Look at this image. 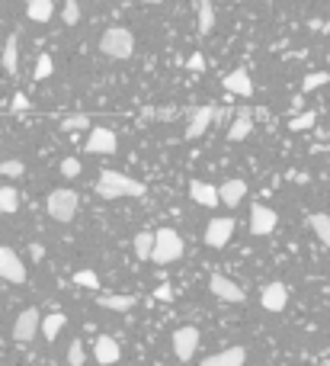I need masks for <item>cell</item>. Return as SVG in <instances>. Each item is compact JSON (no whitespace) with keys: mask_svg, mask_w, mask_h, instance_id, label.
Listing matches in <instances>:
<instances>
[{"mask_svg":"<svg viewBox=\"0 0 330 366\" xmlns=\"http://www.w3.org/2000/svg\"><path fill=\"white\" fill-rule=\"evenodd\" d=\"M93 357H96V363H100V366L119 363V357H122L119 340L110 338V334H100V338H96V344H93Z\"/></svg>","mask_w":330,"mask_h":366,"instance_id":"cell-12","label":"cell"},{"mask_svg":"<svg viewBox=\"0 0 330 366\" xmlns=\"http://www.w3.org/2000/svg\"><path fill=\"white\" fill-rule=\"evenodd\" d=\"M308 225H311V232L324 241V247L330 251V216L327 212H314L311 218H308Z\"/></svg>","mask_w":330,"mask_h":366,"instance_id":"cell-23","label":"cell"},{"mask_svg":"<svg viewBox=\"0 0 330 366\" xmlns=\"http://www.w3.org/2000/svg\"><path fill=\"white\" fill-rule=\"evenodd\" d=\"M61 19H65V26H77V23H81V3H77V0H65Z\"/></svg>","mask_w":330,"mask_h":366,"instance_id":"cell-28","label":"cell"},{"mask_svg":"<svg viewBox=\"0 0 330 366\" xmlns=\"http://www.w3.org/2000/svg\"><path fill=\"white\" fill-rule=\"evenodd\" d=\"M39 325H42V318H39L36 309L19 312V318L13 321V338H17L19 344H29V340L39 334Z\"/></svg>","mask_w":330,"mask_h":366,"instance_id":"cell-8","label":"cell"},{"mask_svg":"<svg viewBox=\"0 0 330 366\" xmlns=\"http://www.w3.org/2000/svg\"><path fill=\"white\" fill-rule=\"evenodd\" d=\"M141 119H154V106H145V110H141Z\"/></svg>","mask_w":330,"mask_h":366,"instance_id":"cell-41","label":"cell"},{"mask_svg":"<svg viewBox=\"0 0 330 366\" xmlns=\"http://www.w3.org/2000/svg\"><path fill=\"white\" fill-rule=\"evenodd\" d=\"M254 132V122H250V110H240L234 116V122L228 125V141H244Z\"/></svg>","mask_w":330,"mask_h":366,"instance_id":"cell-19","label":"cell"},{"mask_svg":"<svg viewBox=\"0 0 330 366\" xmlns=\"http://www.w3.org/2000/svg\"><path fill=\"white\" fill-rule=\"evenodd\" d=\"M215 29V7L212 0H199V36H209Z\"/></svg>","mask_w":330,"mask_h":366,"instance_id":"cell-25","label":"cell"},{"mask_svg":"<svg viewBox=\"0 0 330 366\" xmlns=\"http://www.w3.org/2000/svg\"><path fill=\"white\" fill-rule=\"evenodd\" d=\"M26 164L19 158H10V161H0V177H23Z\"/></svg>","mask_w":330,"mask_h":366,"instance_id":"cell-31","label":"cell"},{"mask_svg":"<svg viewBox=\"0 0 330 366\" xmlns=\"http://www.w3.org/2000/svg\"><path fill=\"white\" fill-rule=\"evenodd\" d=\"M174 286H157L154 289V299H161V302H174Z\"/></svg>","mask_w":330,"mask_h":366,"instance_id":"cell-37","label":"cell"},{"mask_svg":"<svg viewBox=\"0 0 330 366\" xmlns=\"http://www.w3.org/2000/svg\"><path fill=\"white\" fill-rule=\"evenodd\" d=\"M100 52L112 61H125L135 52V36H132L125 26H110L100 39Z\"/></svg>","mask_w":330,"mask_h":366,"instance_id":"cell-2","label":"cell"},{"mask_svg":"<svg viewBox=\"0 0 330 366\" xmlns=\"http://www.w3.org/2000/svg\"><path fill=\"white\" fill-rule=\"evenodd\" d=\"M96 196L103 199H122V196H145V183L129 174H119V170H100V177L93 183Z\"/></svg>","mask_w":330,"mask_h":366,"instance_id":"cell-1","label":"cell"},{"mask_svg":"<svg viewBox=\"0 0 330 366\" xmlns=\"http://www.w3.org/2000/svg\"><path fill=\"white\" fill-rule=\"evenodd\" d=\"M314 122H318V116H314V113H302V116H295V119L289 122V129H292V132H305V129H311Z\"/></svg>","mask_w":330,"mask_h":366,"instance_id":"cell-34","label":"cell"},{"mask_svg":"<svg viewBox=\"0 0 330 366\" xmlns=\"http://www.w3.org/2000/svg\"><path fill=\"white\" fill-rule=\"evenodd\" d=\"M48 216L55 218V222H74V216H77V209H81V196L74 193V190L61 187V190H52L48 193Z\"/></svg>","mask_w":330,"mask_h":366,"instance_id":"cell-4","label":"cell"},{"mask_svg":"<svg viewBox=\"0 0 330 366\" xmlns=\"http://www.w3.org/2000/svg\"><path fill=\"white\" fill-rule=\"evenodd\" d=\"M260 302H263L266 312H282L285 305H289V289H285L282 283H269V286H263Z\"/></svg>","mask_w":330,"mask_h":366,"instance_id":"cell-13","label":"cell"},{"mask_svg":"<svg viewBox=\"0 0 330 366\" xmlns=\"http://www.w3.org/2000/svg\"><path fill=\"white\" fill-rule=\"evenodd\" d=\"M74 286H83V289H100V276L93 270H77L74 273Z\"/></svg>","mask_w":330,"mask_h":366,"instance_id":"cell-29","label":"cell"},{"mask_svg":"<svg viewBox=\"0 0 330 366\" xmlns=\"http://www.w3.org/2000/svg\"><path fill=\"white\" fill-rule=\"evenodd\" d=\"M189 196H193L196 203H202V206H209V209L218 206V187H215V183H202V180H196L193 187H189Z\"/></svg>","mask_w":330,"mask_h":366,"instance_id":"cell-18","label":"cell"},{"mask_svg":"<svg viewBox=\"0 0 330 366\" xmlns=\"http://www.w3.org/2000/svg\"><path fill=\"white\" fill-rule=\"evenodd\" d=\"M145 3H161V0H145Z\"/></svg>","mask_w":330,"mask_h":366,"instance_id":"cell-42","label":"cell"},{"mask_svg":"<svg viewBox=\"0 0 330 366\" xmlns=\"http://www.w3.org/2000/svg\"><path fill=\"white\" fill-rule=\"evenodd\" d=\"M61 174H65L68 180L77 177V174H81V161H77V158H65V161H61Z\"/></svg>","mask_w":330,"mask_h":366,"instance_id":"cell-36","label":"cell"},{"mask_svg":"<svg viewBox=\"0 0 330 366\" xmlns=\"http://www.w3.org/2000/svg\"><path fill=\"white\" fill-rule=\"evenodd\" d=\"M90 119L87 116H68L65 122H61V132H90Z\"/></svg>","mask_w":330,"mask_h":366,"instance_id":"cell-30","label":"cell"},{"mask_svg":"<svg viewBox=\"0 0 330 366\" xmlns=\"http://www.w3.org/2000/svg\"><path fill=\"white\" fill-rule=\"evenodd\" d=\"M209 289L215 292L221 302H244V289H240L234 280L221 276V273H212L209 276Z\"/></svg>","mask_w":330,"mask_h":366,"instance_id":"cell-10","label":"cell"},{"mask_svg":"<svg viewBox=\"0 0 330 366\" xmlns=\"http://www.w3.org/2000/svg\"><path fill=\"white\" fill-rule=\"evenodd\" d=\"M186 65L193 68V71H202V68H205V58H202V55H189V58H186Z\"/></svg>","mask_w":330,"mask_h":366,"instance_id":"cell-39","label":"cell"},{"mask_svg":"<svg viewBox=\"0 0 330 366\" xmlns=\"http://www.w3.org/2000/svg\"><path fill=\"white\" fill-rule=\"evenodd\" d=\"M234 235V218H212L205 225V244L209 247H225Z\"/></svg>","mask_w":330,"mask_h":366,"instance_id":"cell-9","label":"cell"},{"mask_svg":"<svg viewBox=\"0 0 330 366\" xmlns=\"http://www.w3.org/2000/svg\"><path fill=\"white\" fill-rule=\"evenodd\" d=\"M68 366H83V344L74 340L71 350H68Z\"/></svg>","mask_w":330,"mask_h":366,"instance_id":"cell-35","label":"cell"},{"mask_svg":"<svg viewBox=\"0 0 330 366\" xmlns=\"http://www.w3.org/2000/svg\"><path fill=\"white\" fill-rule=\"evenodd\" d=\"M276 222H279V218H276L273 209H266V206H254V209H250V235H257V238L273 235Z\"/></svg>","mask_w":330,"mask_h":366,"instance_id":"cell-11","label":"cell"},{"mask_svg":"<svg viewBox=\"0 0 330 366\" xmlns=\"http://www.w3.org/2000/svg\"><path fill=\"white\" fill-rule=\"evenodd\" d=\"M154 251V232H138L135 235V257L138 261H151Z\"/></svg>","mask_w":330,"mask_h":366,"instance_id":"cell-27","label":"cell"},{"mask_svg":"<svg viewBox=\"0 0 330 366\" xmlns=\"http://www.w3.org/2000/svg\"><path fill=\"white\" fill-rule=\"evenodd\" d=\"M100 305L110 312H132L135 309V296H100Z\"/></svg>","mask_w":330,"mask_h":366,"instance_id":"cell-24","label":"cell"},{"mask_svg":"<svg viewBox=\"0 0 330 366\" xmlns=\"http://www.w3.org/2000/svg\"><path fill=\"white\" fill-rule=\"evenodd\" d=\"M17 209H19L17 187H0V216H13Z\"/></svg>","mask_w":330,"mask_h":366,"instance_id":"cell-26","label":"cell"},{"mask_svg":"<svg viewBox=\"0 0 330 366\" xmlns=\"http://www.w3.org/2000/svg\"><path fill=\"white\" fill-rule=\"evenodd\" d=\"M183 251H186V244L174 228H161V232H154V251H151V261L154 263H161V267L176 263L180 257H183Z\"/></svg>","mask_w":330,"mask_h":366,"instance_id":"cell-3","label":"cell"},{"mask_svg":"<svg viewBox=\"0 0 330 366\" xmlns=\"http://www.w3.org/2000/svg\"><path fill=\"white\" fill-rule=\"evenodd\" d=\"M196 347H199V328H193V325H186V328H176L174 334V354L176 360H193L196 357Z\"/></svg>","mask_w":330,"mask_h":366,"instance_id":"cell-7","label":"cell"},{"mask_svg":"<svg viewBox=\"0 0 330 366\" xmlns=\"http://www.w3.org/2000/svg\"><path fill=\"white\" fill-rule=\"evenodd\" d=\"M65 325H68L65 315H61V312H52V315H45V318H42V325H39V328H42V338H45V340H55L58 334H61V328H65Z\"/></svg>","mask_w":330,"mask_h":366,"instance_id":"cell-22","label":"cell"},{"mask_svg":"<svg viewBox=\"0 0 330 366\" xmlns=\"http://www.w3.org/2000/svg\"><path fill=\"white\" fill-rule=\"evenodd\" d=\"M13 110H17V113L29 110V96H26V94H17V96H13Z\"/></svg>","mask_w":330,"mask_h":366,"instance_id":"cell-38","label":"cell"},{"mask_svg":"<svg viewBox=\"0 0 330 366\" xmlns=\"http://www.w3.org/2000/svg\"><path fill=\"white\" fill-rule=\"evenodd\" d=\"M0 280L7 283H26V267H23V261L17 257V251L13 247H3L0 244Z\"/></svg>","mask_w":330,"mask_h":366,"instance_id":"cell-5","label":"cell"},{"mask_svg":"<svg viewBox=\"0 0 330 366\" xmlns=\"http://www.w3.org/2000/svg\"><path fill=\"white\" fill-rule=\"evenodd\" d=\"M244 363H247V350L244 347H228V350H221V354L205 357L199 366H244Z\"/></svg>","mask_w":330,"mask_h":366,"instance_id":"cell-16","label":"cell"},{"mask_svg":"<svg viewBox=\"0 0 330 366\" xmlns=\"http://www.w3.org/2000/svg\"><path fill=\"white\" fill-rule=\"evenodd\" d=\"M330 81V74L327 71H314V74H308L305 77V84H302V90L305 94H311V90H318V87H324Z\"/></svg>","mask_w":330,"mask_h":366,"instance_id":"cell-32","label":"cell"},{"mask_svg":"<svg viewBox=\"0 0 330 366\" xmlns=\"http://www.w3.org/2000/svg\"><path fill=\"white\" fill-rule=\"evenodd\" d=\"M3 71L7 74H17V68H19V42L17 36H7V42H3Z\"/></svg>","mask_w":330,"mask_h":366,"instance_id":"cell-21","label":"cell"},{"mask_svg":"<svg viewBox=\"0 0 330 366\" xmlns=\"http://www.w3.org/2000/svg\"><path fill=\"white\" fill-rule=\"evenodd\" d=\"M29 254H32V257H36V261H39V257L45 254V247H42V244H32V247H29Z\"/></svg>","mask_w":330,"mask_h":366,"instance_id":"cell-40","label":"cell"},{"mask_svg":"<svg viewBox=\"0 0 330 366\" xmlns=\"http://www.w3.org/2000/svg\"><path fill=\"white\" fill-rule=\"evenodd\" d=\"M0 344H3V338H0Z\"/></svg>","mask_w":330,"mask_h":366,"instance_id":"cell-44","label":"cell"},{"mask_svg":"<svg viewBox=\"0 0 330 366\" xmlns=\"http://www.w3.org/2000/svg\"><path fill=\"white\" fill-rule=\"evenodd\" d=\"M221 84H225V90H228V94H238V96H250V94H254V81H250L247 68H234V71H231Z\"/></svg>","mask_w":330,"mask_h":366,"instance_id":"cell-15","label":"cell"},{"mask_svg":"<svg viewBox=\"0 0 330 366\" xmlns=\"http://www.w3.org/2000/svg\"><path fill=\"white\" fill-rule=\"evenodd\" d=\"M212 122H215V106H199L193 113V119H189V125H186V139L193 141L199 135H205Z\"/></svg>","mask_w":330,"mask_h":366,"instance_id":"cell-14","label":"cell"},{"mask_svg":"<svg viewBox=\"0 0 330 366\" xmlns=\"http://www.w3.org/2000/svg\"><path fill=\"white\" fill-rule=\"evenodd\" d=\"M116 148H119V141H116V132L103 129V125L90 129L87 141H83V151H90V154H116Z\"/></svg>","mask_w":330,"mask_h":366,"instance_id":"cell-6","label":"cell"},{"mask_svg":"<svg viewBox=\"0 0 330 366\" xmlns=\"http://www.w3.org/2000/svg\"><path fill=\"white\" fill-rule=\"evenodd\" d=\"M244 193H247V183H244V180H225L218 190V203L234 209L240 199H244Z\"/></svg>","mask_w":330,"mask_h":366,"instance_id":"cell-17","label":"cell"},{"mask_svg":"<svg viewBox=\"0 0 330 366\" xmlns=\"http://www.w3.org/2000/svg\"><path fill=\"white\" fill-rule=\"evenodd\" d=\"M52 71H55V61H52V55H39V61H36V81H45V77H52Z\"/></svg>","mask_w":330,"mask_h":366,"instance_id":"cell-33","label":"cell"},{"mask_svg":"<svg viewBox=\"0 0 330 366\" xmlns=\"http://www.w3.org/2000/svg\"><path fill=\"white\" fill-rule=\"evenodd\" d=\"M55 13V0H26V17L32 23H48Z\"/></svg>","mask_w":330,"mask_h":366,"instance_id":"cell-20","label":"cell"},{"mask_svg":"<svg viewBox=\"0 0 330 366\" xmlns=\"http://www.w3.org/2000/svg\"><path fill=\"white\" fill-rule=\"evenodd\" d=\"M324 366H330V360H324Z\"/></svg>","mask_w":330,"mask_h":366,"instance_id":"cell-43","label":"cell"}]
</instances>
